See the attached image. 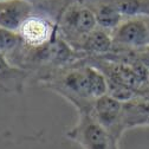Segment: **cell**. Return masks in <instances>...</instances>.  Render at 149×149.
<instances>
[{
    "mask_svg": "<svg viewBox=\"0 0 149 149\" xmlns=\"http://www.w3.org/2000/svg\"><path fill=\"white\" fill-rule=\"evenodd\" d=\"M45 84L71 102L78 113H91L96 100L108 95L105 74L94 65H79L53 72L44 78Z\"/></svg>",
    "mask_w": 149,
    "mask_h": 149,
    "instance_id": "1",
    "label": "cell"
},
{
    "mask_svg": "<svg viewBox=\"0 0 149 149\" xmlns=\"http://www.w3.org/2000/svg\"><path fill=\"white\" fill-rule=\"evenodd\" d=\"M97 27L94 12L81 0L70 1L57 19L58 36L77 52H81L86 37Z\"/></svg>",
    "mask_w": 149,
    "mask_h": 149,
    "instance_id": "2",
    "label": "cell"
},
{
    "mask_svg": "<svg viewBox=\"0 0 149 149\" xmlns=\"http://www.w3.org/2000/svg\"><path fill=\"white\" fill-rule=\"evenodd\" d=\"M66 136L83 149H120V140L103 128L90 113H78L76 124Z\"/></svg>",
    "mask_w": 149,
    "mask_h": 149,
    "instance_id": "3",
    "label": "cell"
},
{
    "mask_svg": "<svg viewBox=\"0 0 149 149\" xmlns=\"http://www.w3.org/2000/svg\"><path fill=\"white\" fill-rule=\"evenodd\" d=\"M18 34L27 47L39 49L52 43L57 37V22H53L49 15L34 12L23 24Z\"/></svg>",
    "mask_w": 149,
    "mask_h": 149,
    "instance_id": "4",
    "label": "cell"
},
{
    "mask_svg": "<svg viewBox=\"0 0 149 149\" xmlns=\"http://www.w3.org/2000/svg\"><path fill=\"white\" fill-rule=\"evenodd\" d=\"M123 104L124 102L110 95H105L95 101L90 113L103 128L118 140L125 132L123 123Z\"/></svg>",
    "mask_w": 149,
    "mask_h": 149,
    "instance_id": "5",
    "label": "cell"
},
{
    "mask_svg": "<svg viewBox=\"0 0 149 149\" xmlns=\"http://www.w3.org/2000/svg\"><path fill=\"white\" fill-rule=\"evenodd\" d=\"M114 46L140 50L149 45V26L147 17L124 19L113 32Z\"/></svg>",
    "mask_w": 149,
    "mask_h": 149,
    "instance_id": "6",
    "label": "cell"
},
{
    "mask_svg": "<svg viewBox=\"0 0 149 149\" xmlns=\"http://www.w3.org/2000/svg\"><path fill=\"white\" fill-rule=\"evenodd\" d=\"M33 13L34 6L30 0H0V27L18 33Z\"/></svg>",
    "mask_w": 149,
    "mask_h": 149,
    "instance_id": "7",
    "label": "cell"
},
{
    "mask_svg": "<svg viewBox=\"0 0 149 149\" xmlns=\"http://www.w3.org/2000/svg\"><path fill=\"white\" fill-rule=\"evenodd\" d=\"M95 14L97 26L113 32L123 20V15L113 6L105 1H98V0H81Z\"/></svg>",
    "mask_w": 149,
    "mask_h": 149,
    "instance_id": "8",
    "label": "cell"
},
{
    "mask_svg": "<svg viewBox=\"0 0 149 149\" xmlns=\"http://www.w3.org/2000/svg\"><path fill=\"white\" fill-rule=\"evenodd\" d=\"M27 71L14 66L6 56L0 52V86L10 92H22L27 78Z\"/></svg>",
    "mask_w": 149,
    "mask_h": 149,
    "instance_id": "9",
    "label": "cell"
},
{
    "mask_svg": "<svg viewBox=\"0 0 149 149\" xmlns=\"http://www.w3.org/2000/svg\"><path fill=\"white\" fill-rule=\"evenodd\" d=\"M113 47H114V42H113V37H111V32L97 27L86 37L85 42L82 45L81 52L103 54L111 51Z\"/></svg>",
    "mask_w": 149,
    "mask_h": 149,
    "instance_id": "10",
    "label": "cell"
},
{
    "mask_svg": "<svg viewBox=\"0 0 149 149\" xmlns=\"http://www.w3.org/2000/svg\"><path fill=\"white\" fill-rule=\"evenodd\" d=\"M22 43L23 42L18 33L0 27V52H3L6 57H10L22 45Z\"/></svg>",
    "mask_w": 149,
    "mask_h": 149,
    "instance_id": "11",
    "label": "cell"
},
{
    "mask_svg": "<svg viewBox=\"0 0 149 149\" xmlns=\"http://www.w3.org/2000/svg\"><path fill=\"white\" fill-rule=\"evenodd\" d=\"M137 58H139V62L141 63V65L149 70V45L143 47V49H140L137 50Z\"/></svg>",
    "mask_w": 149,
    "mask_h": 149,
    "instance_id": "12",
    "label": "cell"
},
{
    "mask_svg": "<svg viewBox=\"0 0 149 149\" xmlns=\"http://www.w3.org/2000/svg\"><path fill=\"white\" fill-rule=\"evenodd\" d=\"M148 26H149V18H148Z\"/></svg>",
    "mask_w": 149,
    "mask_h": 149,
    "instance_id": "13",
    "label": "cell"
},
{
    "mask_svg": "<svg viewBox=\"0 0 149 149\" xmlns=\"http://www.w3.org/2000/svg\"><path fill=\"white\" fill-rule=\"evenodd\" d=\"M70 1H72V0H70Z\"/></svg>",
    "mask_w": 149,
    "mask_h": 149,
    "instance_id": "14",
    "label": "cell"
},
{
    "mask_svg": "<svg viewBox=\"0 0 149 149\" xmlns=\"http://www.w3.org/2000/svg\"><path fill=\"white\" fill-rule=\"evenodd\" d=\"M30 1H31V0H30Z\"/></svg>",
    "mask_w": 149,
    "mask_h": 149,
    "instance_id": "15",
    "label": "cell"
}]
</instances>
